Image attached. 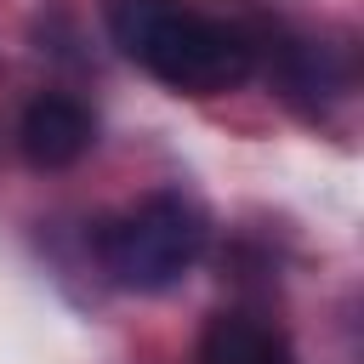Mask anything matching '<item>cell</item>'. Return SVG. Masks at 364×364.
Returning <instances> with one entry per match:
<instances>
[{
  "label": "cell",
  "mask_w": 364,
  "mask_h": 364,
  "mask_svg": "<svg viewBox=\"0 0 364 364\" xmlns=\"http://www.w3.org/2000/svg\"><path fill=\"white\" fill-rule=\"evenodd\" d=\"M108 34L136 68L188 97L233 91L256 68L250 34L188 0H108Z\"/></svg>",
  "instance_id": "cell-1"
},
{
  "label": "cell",
  "mask_w": 364,
  "mask_h": 364,
  "mask_svg": "<svg viewBox=\"0 0 364 364\" xmlns=\"http://www.w3.org/2000/svg\"><path fill=\"white\" fill-rule=\"evenodd\" d=\"M205 250V210L182 193H154L136 210L97 228V256L119 290L159 296L188 279Z\"/></svg>",
  "instance_id": "cell-2"
},
{
  "label": "cell",
  "mask_w": 364,
  "mask_h": 364,
  "mask_svg": "<svg viewBox=\"0 0 364 364\" xmlns=\"http://www.w3.org/2000/svg\"><path fill=\"white\" fill-rule=\"evenodd\" d=\"M91 136H97L91 114L74 97H57V91L34 97L23 108V125H17V148L34 171H68L74 159H85Z\"/></svg>",
  "instance_id": "cell-3"
},
{
  "label": "cell",
  "mask_w": 364,
  "mask_h": 364,
  "mask_svg": "<svg viewBox=\"0 0 364 364\" xmlns=\"http://www.w3.org/2000/svg\"><path fill=\"white\" fill-rule=\"evenodd\" d=\"M199 364H290V347L279 330L245 313H216L199 336Z\"/></svg>",
  "instance_id": "cell-4"
}]
</instances>
